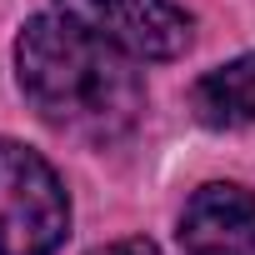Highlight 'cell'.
Masks as SVG:
<instances>
[{"instance_id":"obj_2","label":"cell","mask_w":255,"mask_h":255,"mask_svg":"<svg viewBox=\"0 0 255 255\" xmlns=\"http://www.w3.org/2000/svg\"><path fill=\"white\" fill-rule=\"evenodd\" d=\"M70 230V200L50 160L0 140V255H55Z\"/></svg>"},{"instance_id":"obj_4","label":"cell","mask_w":255,"mask_h":255,"mask_svg":"<svg viewBox=\"0 0 255 255\" xmlns=\"http://www.w3.org/2000/svg\"><path fill=\"white\" fill-rule=\"evenodd\" d=\"M185 255H255V195L240 185H200L180 215Z\"/></svg>"},{"instance_id":"obj_3","label":"cell","mask_w":255,"mask_h":255,"mask_svg":"<svg viewBox=\"0 0 255 255\" xmlns=\"http://www.w3.org/2000/svg\"><path fill=\"white\" fill-rule=\"evenodd\" d=\"M60 10L135 60H170L190 45V15L175 0H60Z\"/></svg>"},{"instance_id":"obj_5","label":"cell","mask_w":255,"mask_h":255,"mask_svg":"<svg viewBox=\"0 0 255 255\" xmlns=\"http://www.w3.org/2000/svg\"><path fill=\"white\" fill-rule=\"evenodd\" d=\"M190 105L215 130L255 125V55H240V60L215 65L210 75H200L195 90H190Z\"/></svg>"},{"instance_id":"obj_1","label":"cell","mask_w":255,"mask_h":255,"mask_svg":"<svg viewBox=\"0 0 255 255\" xmlns=\"http://www.w3.org/2000/svg\"><path fill=\"white\" fill-rule=\"evenodd\" d=\"M15 70L45 125L95 145L125 135L145 105V85L130 55L65 10L25 20L15 40Z\"/></svg>"},{"instance_id":"obj_6","label":"cell","mask_w":255,"mask_h":255,"mask_svg":"<svg viewBox=\"0 0 255 255\" xmlns=\"http://www.w3.org/2000/svg\"><path fill=\"white\" fill-rule=\"evenodd\" d=\"M90 255H160L150 240H140V235H130V240H110V245H100V250H90Z\"/></svg>"}]
</instances>
